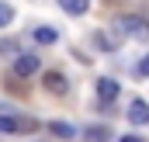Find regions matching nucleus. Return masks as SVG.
Masks as SVG:
<instances>
[{"label":"nucleus","instance_id":"obj_2","mask_svg":"<svg viewBox=\"0 0 149 142\" xmlns=\"http://www.w3.org/2000/svg\"><path fill=\"white\" fill-rule=\"evenodd\" d=\"M35 121L31 118H14V114H0V135H10V132H31Z\"/></svg>","mask_w":149,"mask_h":142},{"label":"nucleus","instance_id":"obj_8","mask_svg":"<svg viewBox=\"0 0 149 142\" xmlns=\"http://www.w3.org/2000/svg\"><path fill=\"white\" fill-rule=\"evenodd\" d=\"M59 7H63L66 14H83V10L90 7V0H59Z\"/></svg>","mask_w":149,"mask_h":142},{"label":"nucleus","instance_id":"obj_13","mask_svg":"<svg viewBox=\"0 0 149 142\" xmlns=\"http://www.w3.org/2000/svg\"><path fill=\"white\" fill-rule=\"evenodd\" d=\"M118 142H146V139H142V135H121Z\"/></svg>","mask_w":149,"mask_h":142},{"label":"nucleus","instance_id":"obj_4","mask_svg":"<svg viewBox=\"0 0 149 142\" xmlns=\"http://www.w3.org/2000/svg\"><path fill=\"white\" fill-rule=\"evenodd\" d=\"M45 90H49V94H56V97H66V94H70V80H66V76H63V73H45Z\"/></svg>","mask_w":149,"mask_h":142},{"label":"nucleus","instance_id":"obj_11","mask_svg":"<svg viewBox=\"0 0 149 142\" xmlns=\"http://www.w3.org/2000/svg\"><path fill=\"white\" fill-rule=\"evenodd\" d=\"M10 21H14V7L0 0V28H3V24H10Z\"/></svg>","mask_w":149,"mask_h":142},{"label":"nucleus","instance_id":"obj_7","mask_svg":"<svg viewBox=\"0 0 149 142\" xmlns=\"http://www.w3.org/2000/svg\"><path fill=\"white\" fill-rule=\"evenodd\" d=\"M83 142H111V132L104 125H90V128H83Z\"/></svg>","mask_w":149,"mask_h":142},{"label":"nucleus","instance_id":"obj_5","mask_svg":"<svg viewBox=\"0 0 149 142\" xmlns=\"http://www.w3.org/2000/svg\"><path fill=\"white\" fill-rule=\"evenodd\" d=\"M31 73H38V56L35 52H24V56L14 59V76H31Z\"/></svg>","mask_w":149,"mask_h":142},{"label":"nucleus","instance_id":"obj_12","mask_svg":"<svg viewBox=\"0 0 149 142\" xmlns=\"http://www.w3.org/2000/svg\"><path fill=\"white\" fill-rule=\"evenodd\" d=\"M135 73H139V80H146V76H149V52L142 56V63L135 66Z\"/></svg>","mask_w":149,"mask_h":142},{"label":"nucleus","instance_id":"obj_10","mask_svg":"<svg viewBox=\"0 0 149 142\" xmlns=\"http://www.w3.org/2000/svg\"><path fill=\"white\" fill-rule=\"evenodd\" d=\"M49 132H52V135H59V139H73V135H76L73 125H66V121H52V125H49Z\"/></svg>","mask_w":149,"mask_h":142},{"label":"nucleus","instance_id":"obj_1","mask_svg":"<svg viewBox=\"0 0 149 142\" xmlns=\"http://www.w3.org/2000/svg\"><path fill=\"white\" fill-rule=\"evenodd\" d=\"M118 35H128V38H149V21H142V17H121L118 21Z\"/></svg>","mask_w":149,"mask_h":142},{"label":"nucleus","instance_id":"obj_6","mask_svg":"<svg viewBox=\"0 0 149 142\" xmlns=\"http://www.w3.org/2000/svg\"><path fill=\"white\" fill-rule=\"evenodd\" d=\"M128 121H132V125H149V104H146V101H132Z\"/></svg>","mask_w":149,"mask_h":142},{"label":"nucleus","instance_id":"obj_9","mask_svg":"<svg viewBox=\"0 0 149 142\" xmlns=\"http://www.w3.org/2000/svg\"><path fill=\"white\" fill-rule=\"evenodd\" d=\"M31 35H35V42L38 45H52V42H56V28H35V31H31Z\"/></svg>","mask_w":149,"mask_h":142},{"label":"nucleus","instance_id":"obj_3","mask_svg":"<svg viewBox=\"0 0 149 142\" xmlns=\"http://www.w3.org/2000/svg\"><path fill=\"white\" fill-rule=\"evenodd\" d=\"M118 94H121L118 80H111V76H101V80H97V97H101V107H104V111H108V104H111Z\"/></svg>","mask_w":149,"mask_h":142}]
</instances>
